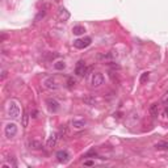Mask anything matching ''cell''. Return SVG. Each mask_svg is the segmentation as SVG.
Segmentation results:
<instances>
[{
	"label": "cell",
	"instance_id": "cell-1",
	"mask_svg": "<svg viewBox=\"0 0 168 168\" xmlns=\"http://www.w3.org/2000/svg\"><path fill=\"white\" fill-rule=\"evenodd\" d=\"M8 116L11 118H17L20 116V107L16 101H11L8 105Z\"/></svg>",
	"mask_w": 168,
	"mask_h": 168
},
{
	"label": "cell",
	"instance_id": "cell-2",
	"mask_svg": "<svg viewBox=\"0 0 168 168\" xmlns=\"http://www.w3.org/2000/svg\"><path fill=\"white\" fill-rule=\"evenodd\" d=\"M4 133H5V137L7 138H13L17 134V125H16L15 122H9L5 125V129H4Z\"/></svg>",
	"mask_w": 168,
	"mask_h": 168
},
{
	"label": "cell",
	"instance_id": "cell-3",
	"mask_svg": "<svg viewBox=\"0 0 168 168\" xmlns=\"http://www.w3.org/2000/svg\"><path fill=\"white\" fill-rule=\"evenodd\" d=\"M91 42H92L91 37H85L83 39H75V41H74V46L76 49H85V47H88V46L91 45Z\"/></svg>",
	"mask_w": 168,
	"mask_h": 168
},
{
	"label": "cell",
	"instance_id": "cell-4",
	"mask_svg": "<svg viewBox=\"0 0 168 168\" xmlns=\"http://www.w3.org/2000/svg\"><path fill=\"white\" fill-rule=\"evenodd\" d=\"M88 72V68L85 66V62L84 61H79L76 67H75V74L79 75V76H83V75H87Z\"/></svg>",
	"mask_w": 168,
	"mask_h": 168
},
{
	"label": "cell",
	"instance_id": "cell-5",
	"mask_svg": "<svg viewBox=\"0 0 168 168\" xmlns=\"http://www.w3.org/2000/svg\"><path fill=\"white\" fill-rule=\"evenodd\" d=\"M91 83H92V87H100V85L104 83V75L100 74V72L93 74L92 75V79H91Z\"/></svg>",
	"mask_w": 168,
	"mask_h": 168
},
{
	"label": "cell",
	"instance_id": "cell-6",
	"mask_svg": "<svg viewBox=\"0 0 168 168\" xmlns=\"http://www.w3.org/2000/svg\"><path fill=\"white\" fill-rule=\"evenodd\" d=\"M55 158H57V160L59 163H67L68 160H70V154H68L66 150H61L57 152Z\"/></svg>",
	"mask_w": 168,
	"mask_h": 168
},
{
	"label": "cell",
	"instance_id": "cell-7",
	"mask_svg": "<svg viewBox=\"0 0 168 168\" xmlns=\"http://www.w3.org/2000/svg\"><path fill=\"white\" fill-rule=\"evenodd\" d=\"M46 104H47L49 110L53 112V113H55V112L59 110V103L55 100V98H47V100H46Z\"/></svg>",
	"mask_w": 168,
	"mask_h": 168
},
{
	"label": "cell",
	"instance_id": "cell-8",
	"mask_svg": "<svg viewBox=\"0 0 168 168\" xmlns=\"http://www.w3.org/2000/svg\"><path fill=\"white\" fill-rule=\"evenodd\" d=\"M44 85L46 88H47V90H58V83L57 81H55V79H53V78H47V79H45L44 80Z\"/></svg>",
	"mask_w": 168,
	"mask_h": 168
},
{
	"label": "cell",
	"instance_id": "cell-9",
	"mask_svg": "<svg viewBox=\"0 0 168 168\" xmlns=\"http://www.w3.org/2000/svg\"><path fill=\"white\" fill-rule=\"evenodd\" d=\"M58 138H59V134H57V133L51 134V135L49 137L47 142H46V147H49V149L55 147V144H57V142H58Z\"/></svg>",
	"mask_w": 168,
	"mask_h": 168
},
{
	"label": "cell",
	"instance_id": "cell-10",
	"mask_svg": "<svg viewBox=\"0 0 168 168\" xmlns=\"http://www.w3.org/2000/svg\"><path fill=\"white\" fill-rule=\"evenodd\" d=\"M59 19H61L62 21H67V20L70 19V12L66 8H61L59 9Z\"/></svg>",
	"mask_w": 168,
	"mask_h": 168
},
{
	"label": "cell",
	"instance_id": "cell-11",
	"mask_svg": "<svg viewBox=\"0 0 168 168\" xmlns=\"http://www.w3.org/2000/svg\"><path fill=\"white\" fill-rule=\"evenodd\" d=\"M72 33H74L75 36H81V34H84L85 33V28L84 26H81V25H76V26L72 28Z\"/></svg>",
	"mask_w": 168,
	"mask_h": 168
},
{
	"label": "cell",
	"instance_id": "cell-12",
	"mask_svg": "<svg viewBox=\"0 0 168 168\" xmlns=\"http://www.w3.org/2000/svg\"><path fill=\"white\" fill-rule=\"evenodd\" d=\"M155 149L158 151H168V142L163 141V142H158L155 144Z\"/></svg>",
	"mask_w": 168,
	"mask_h": 168
},
{
	"label": "cell",
	"instance_id": "cell-13",
	"mask_svg": "<svg viewBox=\"0 0 168 168\" xmlns=\"http://www.w3.org/2000/svg\"><path fill=\"white\" fill-rule=\"evenodd\" d=\"M72 126L75 129H81V127L85 126V121L84 120H74L72 121Z\"/></svg>",
	"mask_w": 168,
	"mask_h": 168
},
{
	"label": "cell",
	"instance_id": "cell-14",
	"mask_svg": "<svg viewBox=\"0 0 168 168\" xmlns=\"http://www.w3.org/2000/svg\"><path fill=\"white\" fill-rule=\"evenodd\" d=\"M150 113L152 117H158V113H159V105L158 104H152L150 107Z\"/></svg>",
	"mask_w": 168,
	"mask_h": 168
},
{
	"label": "cell",
	"instance_id": "cell-15",
	"mask_svg": "<svg viewBox=\"0 0 168 168\" xmlns=\"http://www.w3.org/2000/svg\"><path fill=\"white\" fill-rule=\"evenodd\" d=\"M29 146H30V149H33V150H41L42 149V143L38 142V141H30V142H29Z\"/></svg>",
	"mask_w": 168,
	"mask_h": 168
},
{
	"label": "cell",
	"instance_id": "cell-16",
	"mask_svg": "<svg viewBox=\"0 0 168 168\" xmlns=\"http://www.w3.org/2000/svg\"><path fill=\"white\" fill-rule=\"evenodd\" d=\"M84 103L87 105H91V107H93V105H96V98L92 97V96H85L84 97Z\"/></svg>",
	"mask_w": 168,
	"mask_h": 168
},
{
	"label": "cell",
	"instance_id": "cell-17",
	"mask_svg": "<svg viewBox=\"0 0 168 168\" xmlns=\"http://www.w3.org/2000/svg\"><path fill=\"white\" fill-rule=\"evenodd\" d=\"M54 68H55V70H58V71L64 70V68H66V63L63 61H58V62H55V63H54Z\"/></svg>",
	"mask_w": 168,
	"mask_h": 168
},
{
	"label": "cell",
	"instance_id": "cell-18",
	"mask_svg": "<svg viewBox=\"0 0 168 168\" xmlns=\"http://www.w3.org/2000/svg\"><path fill=\"white\" fill-rule=\"evenodd\" d=\"M68 135V130H67V126H62L61 130H59V137L61 138H66Z\"/></svg>",
	"mask_w": 168,
	"mask_h": 168
},
{
	"label": "cell",
	"instance_id": "cell-19",
	"mask_svg": "<svg viewBox=\"0 0 168 168\" xmlns=\"http://www.w3.org/2000/svg\"><path fill=\"white\" fill-rule=\"evenodd\" d=\"M28 121H29V114L28 112H24V114H22V127H28Z\"/></svg>",
	"mask_w": 168,
	"mask_h": 168
},
{
	"label": "cell",
	"instance_id": "cell-20",
	"mask_svg": "<svg viewBox=\"0 0 168 168\" xmlns=\"http://www.w3.org/2000/svg\"><path fill=\"white\" fill-rule=\"evenodd\" d=\"M149 78H150V72H143L142 75H141V79H139V81L142 84H144L147 80H149Z\"/></svg>",
	"mask_w": 168,
	"mask_h": 168
},
{
	"label": "cell",
	"instance_id": "cell-21",
	"mask_svg": "<svg viewBox=\"0 0 168 168\" xmlns=\"http://www.w3.org/2000/svg\"><path fill=\"white\" fill-rule=\"evenodd\" d=\"M95 156H97V152L95 150H90L88 152H85L84 154V156L83 158H95Z\"/></svg>",
	"mask_w": 168,
	"mask_h": 168
},
{
	"label": "cell",
	"instance_id": "cell-22",
	"mask_svg": "<svg viewBox=\"0 0 168 168\" xmlns=\"http://www.w3.org/2000/svg\"><path fill=\"white\" fill-rule=\"evenodd\" d=\"M45 15H46V11H45V9L39 11V13H38L37 16H36V21H39V19H44V17H45Z\"/></svg>",
	"mask_w": 168,
	"mask_h": 168
},
{
	"label": "cell",
	"instance_id": "cell-23",
	"mask_svg": "<svg viewBox=\"0 0 168 168\" xmlns=\"http://www.w3.org/2000/svg\"><path fill=\"white\" fill-rule=\"evenodd\" d=\"M162 101H163V104H164V105H168V91L166 92V95H164V96H163Z\"/></svg>",
	"mask_w": 168,
	"mask_h": 168
},
{
	"label": "cell",
	"instance_id": "cell-24",
	"mask_svg": "<svg viewBox=\"0 0 168 168\" xmlns=\"http://www.w3.org/2000/svg\"><path fill=\"white\" fill-rule=\"evenodd\" d=\"M162 116H163V118H168V108H164L163 109Z\"/></svg>",
	"mask_w": 168,
	"mask_h": 168
},
{
	"label": "cell",
	"instance_id": "cell-25",
	"mask_svg": "<svg viewBox=\"0 0 168 168\" xmlns=\"http://www.w3.org/2000/svg\"><path fill=\"white\" fill-rule=\"evenodd\" d=\"M93 162H92V160H87V162H84V166H87V167H92L93 166Z\"/></svg>",
	"mask_w": 168,
	"mask_h": 168
},
{
	"label": "cell",
	"instance_id": "cell-26",
	"mask_svg": "<svg viewBox=\"0 0 168 168\" xmlns=\"http://www.w3.org/2000/svg\"><path fill=\"white\" fill-rule=\"evenodd\" d=\"M7 74H8L7 70H1V80H4V79L7 78Z\"/></svg>",
	"mask_w": 168,
	"mask_h": 168
},
{
	"label": "cell",
	"instance_id": "cell-27",
	"mask_svg": "<svg viewBox=\"0 0 168 168\" xmlns=\"http://www.w3.org/2000/svg\"><path fill=\"white\" fill-rule=\"evenodd\" d=\"M74 84H75V81H72V79H68V88H72Z\"/></svg>",
	"mask_w": 168,
	"mask_h": 168
},
{
	"label": "cell",
	"instance_id": "cell-28",
	"mask_svg": "<svg viewBox=\"0 0 168 168\" xmlns=\"http://www.w3.org/2000/svg\"><path fill=\"white\" fill-rule=\"evenodd\" d=\"M32 114H33V116H32L33 118H36V117H37V112H36V110H33V112H32Z\"/></svg>",
	"mask_w": 168,
	"mask_h": 168
},
{
	"label": "cell",
	"instance_id": "cell-29",
	"mask_svg": "<svg viewBox=\"0 0 168 168\" xmlns=\"http://www.w3.org/2000/svg\"><path fill=\"white\" fill-rule=\"evenodd\" d=\"M54 1H55V3H58V1H59V0H54Z\"/></svg>",
	"mask_w": 168,
	"mask_h": 168
}]
</instances>
